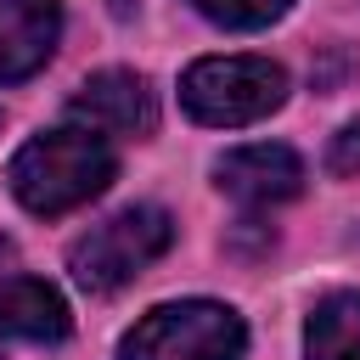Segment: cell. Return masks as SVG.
I'll list each match as a JSON object with an SVG mask.
<instances>
[{
    "instance_id": "10",
    "label": "cell",
    "mask_w": 360,
    "mask_h": 360,
    "mask_svg": "<svg viewBox=\"0 0 360 360\" xmlns=\"http://www.w3.org/2000/svg\"><path fill=\"white\" fill-rule=\"evenodd\" d=\"M208 22H219V28H264V22H276L292 0H191Z\"/></svg>"
},
{
    "instance_id": "7",
    "label": "cell",
    "mask_w": 360,
    "mask_h": 360,
    "mask_svg": "<svg viewBox=\"0 0 360 360\" xmlns=\"http://www.w3.org/2000/svg\"><path fill=\"white\" fill-rule=\"evenodd\" d=\"M62 6L56 0H0V84L39 73L56 51Z\"/></svg>"
},
{
    "instance_id": "8",
    "label": "cell",
    "mask_w": 360,
    "mask_h": 360,
    "mask_svg": "<svg viewBox=\"0 0 360 360\" xmlns=\"http://www.w3.org/2000/svg\"><path fill=\"white\" fill-rule=\"evenodd\" d=\"M0 338L22 343H62L68 338V304L51 281L39 276H6L0 281Z\"/></svg>"
},
{
    "instance_id": "4",
    "label": "cell",
    "mask_w": 360,
    "mask_h": 360,
    "mask_svg": "<svg viewBox=\"0 0 360 360\" xmlns=\"http://www.w3.org/2000/svg\"><path fill=\"white\" fill-rule=\"evenodd\" d=\"M174 242V219L152 202L124 208L112 219H101L96 231H84L68 253V270L84 292H118L124 281H135L152 259H163Z\"/></svg>"
},
{
    "instance_id": "9",
    "label": "cell",
    "mask_w": 360,
    "mask_h": 360,
    "mask_svg": "<svg viewBox=\"0 0 360 360\" xmlns=\"http://www.w3.org/2000/svg\"><path fill=\"white\" fill-rule=\"evenodd\" d=\"M304 354L309 360H360V292H332L309 309Z\"/></svg>"
},
{
    "instance_id": "13",
    "label": "cell",
    "mask_w": 360,
    "mask_h": 360,
    "mask_svg": "<svg viewBox=\"0 0 360 360\" xmlns=\"http://www.w3.org/2000/svg\"><path fill=\"white\" fill-rule=\"evenodd\" d=\"M112 11H129V0H112Z\"/></svg>"
},
{
    "instance_id": "12",
    "label": "cell",
    "mask_w": 360,
    "mask_h": 360,
    "mask_svg": "<svg viewBox=\"0 0 360 360\" xmlns=\"http://www.w3.org/2000/svg\"><path fill=\"white\" fill-rule=\"evenodd\" d=\"M6 276H17V248L0 236V281H6Z\"/></svg>"
},
{
    "instance_id": "5",
    "label": "cell",
    "mask_w": 360,
    "mask_h": 360,
    "mask_svg": "<svg viewBox=\"0 0 360 360\" xmlns=\"http://www.w3.org/2000/svg\"><path fill=\"white\" fill-rule=\"evenodd\" d=\"M214 180H219L225 197H236V202H248V208H276V202H287V197L304 191V163H298L292 146L259 141V146L225 152V158L214 163Z\"/></svg>"
},
{
    "instance_id": "1",
    "label": "cell",
    "mask_w": 360,
    "mask_h": 360,
    "mask_svg": "<svg viewBox=\"0 0 360 360\" xmlns=\"http://www.w3.org/2000/svg\"><path fill=\"white\" fill-rule=\"evenodd\" d=\"M118 174V152L101 129L90 124H62V129H39L34 141L17 146L6 180L11 197L28 214H68L84 208L90 197H101Z\"/></svg>"
},
{
    "instance_id": "6",
    "label": "cell",
    "mask_w": 360,
    "mask_h": 360,
    "mask_svg": "<svg viewBox=\"0 0 360 360\" xmlns=\"http://www.w3.org/2000/svg\"><path fill=\"white\" fill-rule=\"evenodd\" d=\"M73 112H79L90 129H101V135H152V124H158L152 90H146V79L129 73V68H101V73H90V79L79 84V96H73Z\"/></svg>"
},
{
    "instance_id": "2",
    "label": "cell",
    "mask_w": 360,
    "mask_h": 360,
    "mask_svg": "<svg viewBox=\"0 0 360 360\" xmlns=\"http://www.w3.org/2000/svg\"><path fill=\"white\" fill-rule=\"evenodd\" d=\"M242 349H248V326L236 309L214 298H186L146 309L124 332L118 360H242Z\"/></svg>"
},
{
    "instance_id": "3",
    "label": "cell",
    "mask_w": 360,
    "mask_h": 360,
    "mask_svg": "<svg viewBox=\"0 0 360 360\" xmlns=\"http://www.w3.org/2000/svg\"><path fill=\"white\" fill-rule=\"evenodd\" d=\"M180 101L197 124L242 129L287 101V73L270 56H202L180 79Z\"/></svg>"
},
{
    "instance_id": "11",
    "label": "cell",
    "mask_w": 360,
    "mask_h": 360,
    "mask_svg": "<svg viewBox=\"0 0 360 360\" xmlns=\"http://www.w3.org/2000/svg\"><path fill=\"white\" fill-rule=\"evenodd\" d=\"M326 169H332V174H360V124H343V129L332 135Z\"/></svg>"
}]
</instances>
